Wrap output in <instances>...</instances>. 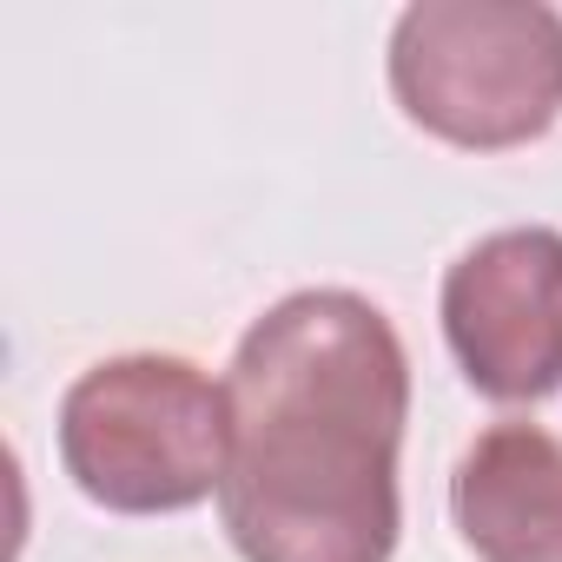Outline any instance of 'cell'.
<instances>
[{
  "label": "cell",
  "mask_w": 562,
  "mask_h": 562,
  "mask_svg": "<svg viewBox=\"0 0 562 562\" xmlns=\"http://www.w3.org/2000/svg\"><path fill=\"white\" fill-rule=\"evenodd\" d=\"M232 411L192 358L126 351L80 371L60 397V463L113 516H179L225 483Z\"/></svg>",
  "instance_id": "2"
},
{
  "label": "cell",
  "mask_w": 562,
  "mask_h": 562,
  "mask_svg": "<svg viewBox=\"0 0 562 562\" xmlns=\"http://www.w3.org/2000/svg\"><path fill=\"white\" fill-rule=\"evenodd\" d=\"M225 411L218 516L245 562L397 555L411 358L371 299L292 292L251 318L225 371Z\"/></svg>",
  "instance_id": "1"
},
{
  "label": "cell",
  "mask_w": 562,
  "mask_h": 562,
  "mask_svg": "<svg viewBox=\"0 0 562 562\" xmlns=\"http://www.w3.org/2000/svg\"><path fill=\"white\" fill-rule=\"evenodd\" d=\"M450 516L476 562H562V437L490 424L457 457Z\"/></svg>",
  "instance_id": "5"
},
{
  "label": "cell",
  "mask_w": 562,
  "mask_h": 562,
  "mask_svg": "<svg viewBox=\"0 0 562 562\" xmlns=\"http://www.w3.org/2000/svg\"><path fill=\"white\" fill-rule=\"evenodd\" d=\"M391 93L463 153H509L562 120V14L536 0H424L397 14Z\"/></svg>",
  "instance_id": "3"
},
{
  "label": "cell",
  "mask_w": 562,
  "mask_h": 562,
  "mask_svg": "<svg viewBox=\"0 0 562 562\" xmlns=\"http://www.w3.org/2000/svg\"><path fill=\"white\" fill-rule=\"evenodd\" d=\"M443 338L470 391L490 404H542L562 391V232L509 225L443 271Z\"/></svg>",
  "instance_id": "4"
}]
</instances>
